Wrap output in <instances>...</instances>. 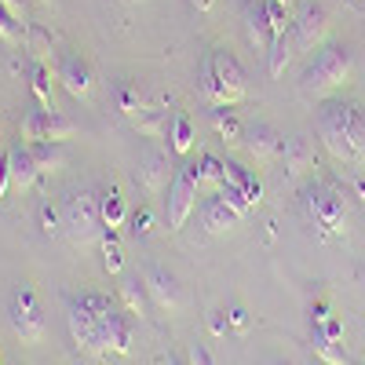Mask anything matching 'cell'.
<instances>
[{"label":"cell","instance_id":"cell-1","mask_svg":"<svg viewBox=\"0 0 365 365\" xmlns=\"http://www.w3.org/2000/svg\"><path fill=\"white\" fill-rule=\"evenodd\" d=\"M318 139L336 165L351 172H365V106L361 103L325 99L318 110Z\"/></svg>","mask_w":365,"mask_h":365},{"label":"cell","instance_id":"cell-2","mask_svg":"<svg viewBox=\"0 0 365 365\" xmlns=\"http://www.w3.org/2000/svg\"><path fill=\"white\" fill-rule=\"evenodd\" d=\"M354 77V55L347 44H322L318 55L307 63L299 77V91L307 99H318L325 103L329 96H336V91Z\"/></svg>","mask_w":365,"mask_h":365},{"label":"cell","instance_id":"cell-3","mask_svg":"<svg viewBox=\"0 0 365 365\" xmlns=\"http://www.w3.org/2000/svg\"><path fill=\"white\" fill-rule=\"evenodd\" d=\"M201 91L212 106H237L245 103L249 88H245V73H241L237 58L227 51H208L201 63Z\"/></svg>","mask_w":365,"mask_h":365},{"label":"cell","instance_id":"cell-4","mask_svg":"<svg viewBox=\"0 0 365 365\" xmlns=\"http://www.w3.org/2000/svg\"><path fill=\"white\" fill-rule=\"evenodd\" d=\"M303 208H307L311 223L318 227V234L325 241L347 234V220H351L347 197H344V190L332 187V182H311V187L303 190Z\"/></svg>","mask_w":365,"mask_h":365},{"label":"cell","instance_id":"cell-5","mask_svg":"<svg viewBox=\"0 0 365 365\" xmlns=\"http://www.w3.org/2000/svg\"><path fill=\"white\" fill-rule=\"evenodd\" d=\"M63 227L70 230L73 245H91L103 234V212H99V194L96 190H77L63 205Z\"/></svg>","mask_w":365,"mask_h":365},{"label":"cell","instance_id":"cell-6","mask_svg":"<svg viewBox=\"0 0 365 365\" xmlns=\"http://www.w3.org/2000/svg\"><path fill=\"white\" fill-rule=\"evenodd\" d=\"M201 165H182L175 168L168 182V230H182L190 220V212L197 208V187H201Z\"/></svg>","mask_w":365,"mask_h":365},{"label":"cell","instance_id":"cell-7","mask_svg":"<svg viewBox=\"0 0 365 365\" xmlns=\"http://www.w3.org/2000/svg\"><path fill=\"white\" fill-rule=\"evenodd\" d=\"M11 329L22 344H41L44 336V311H41V299L34 285H19L11 296Z\"/></svg>","mask_w":365,"mask_h":365},{"label":"cell","instance_id":"cell-8","mask_svg":"<svg viewBox=\"0 0 365 365\" xmlns=\"http://www.w3.org/2000/svg\"><path fill=\"white\" fill-rule=\"evenodd\" d=\"M66 322H70V332H73V344L91 354V358H99L106 361L113 351H110V336H106V325L99 318H91L77 299H70V311H66Z\"/></svg>","mask_w":365,"mask_h":365},{"label":"cell","instance_id":"cell-9","mask_svg":"<svg viewBox=\"0 0 365 365\" xmlns=\"http://www.w3.org/2000/svg\"><path fill=\"white\" fill-rule=\"evenodd\" d=\"M325 34H329V11L322 4H314V0H307V4L299 8L296 22H292V44H296V51L322 48Z\"/></svg>","mask_w":365,"mask_h":365},{"label":"cell","instance_id":"cell-10","mask_svg":"<svg viewBox=\"0 0 365 365\" xmlns=\"http://www.w3.org/2000/svg\"><path fill=\"white\" fill-rule=\"evenodd\" d=\"M282 135L274 132L267 120H256V125H249L245 128V139H241V146H245V154H249V161H256V165H274V161H282Z\"/></svg>","mask_w":365,"mask_h":365},{"label":"cell","instance_id":"cell-11","mask_svg":"<svg viewBox=\"0 0 365 365\" xmlns=\"http://www.w3.org/2000/svg\"><path fill=\"white\" fill-rule=\"evenodd\" d=\"M135 182L150 194V197H161L165 187L172 182V168H168V158L161 154L158 146H146L139 154V165H135Z\"/></svg>","mask_w":365,"mask_h":365},{"label":"cell","instance_id":"cell-12","mask_svg":"<svg viewBox=\"0 0 365 365\" xmlns=\"http://www.w3.org/2000/svg\"><path fill=\"white\" fill-rule=\"evenodd\" d=\"M143 285H146V296L154 299L161 311L175 314L182 307V285L175 282V274H168L165 267H146L143 270Z\"/></svg>","mask_w":365,"mask_h":365},{"label":"cell","instance_id":"cell-13","mask_svg":"<svg viewBox=\"0 0 365 365\" xmlns=\"http://www.w3.org/2000/svg\"><path fill=\"white\" fill-rule=\"evenodd\" d=\"M55 73H58V84L66 88V96H73V99H88L91 91H96V73H91V66L73 51H66L58 58Z\"/></svg>","mask_w":365,"mask_h":365},{"label":"cell","instance_id":"cell-14","mask_svg":"<svg viewBox=\"0 0 365 365\" xmlns=\"http://www.w3.org/2000/svg\"><path fill=\"white\" fill-rule=\"evenodd\" d=\"M8 172H11V182L19 190H29L34 182L41 179V165H37V158H34V146L29 143H15V146H8Z\"/></svg>","mask_w":365,"mask_h":365},{"label":"cell","instance_id":"cell-15","mask_svg":"<svg viewBox=\"0 0 365 365\" xmlns=\"http://www.w3.org/2000/svg\"><path fill=\"white\" fill-rule=\"evenodd\" d=\"M282 165H285V172H289L292 179L307 175V172L314 168V143H311L307 135H289V139L282 143Z\"/></svg>","mask_w":365,"mask_h":365},{"label":"cell","instance_id":"cell-16","mask_svg":"<svg viewBox=\"0 0 365 365\" xmlns=\"http://www.w3.org/2000/svg\"><path fill=\"white\" fill-rule=\"evenodd\" d=\"M237 212L216 194V197H208L205 205H201V223H205V230L208 234H227V230H234L237 227Z\"/></svg>","mask_w":365,"mask_h":365},{"label":"cell","instance_id":"cell-17","mask_svg":"<svg viewBox=\"0 0 365 365\" xmlns=\"http://www.w3.org/2000/svg\"><path fill=\"white\" fill-rule=\"evenodd\" d=\"M245 34H249V44H252L259 55H267V51H270L274 34H270V26H267L263 0H259V4H249V8H245Z\"/></svg>","mask_w":365,"mask_h":365},{"label":"cell","instance_id":"cell-18","mask_svg":"<svg viewBox=\"0 0 365 365\" xmlns=\"http://www.w3.org/2000/svg\"><path fill=\"white\" fill-rule=\"evenodd\" d=\"M103 325H106V336H110V351L113 354H128L132 351V314L125 307H117Z\"/></svg>","mask_w":365,"mask_h":365},{"label":"cell","instance_id":"cell-19","mask_svg":"<svg viewBox=\"0 0 365 365\" xmlns=\"http://www.w3.org/2000/svg\"><path fill=\"white\" fill-rule=\"evenodd\" d=\"M26 48L34 51V63H41V66L51 70V63H55V44H51V34H48L44 26H37V22L26 26Z\"/></svg>","mask_w":365,"mask_h":365},{"label":"cell","instance_id":"cell-20","mask_svg":"<svg viewBox=\"0 0 365 365\" xmlns=\"http://www.w3.org/2000/svg\"><path fill=\"white\" fill-rule=\"evenodd\" d=\"M212 128H216V135L227 146H241V139H245V128H241V120L230 113V106H216V110H212Z\"/></svg>","mask_w":365,"mask_h":365},{"label":"cell","instance_id":"cell-21","mask_svg":"<svg viewBox=\"0 0 365 365\" xmlns=\"http://www.w3.org/2000/svg\"><path fill=\"white\" fill-rule=\"evenodd\" d=\"M314 358H318L322 365H351L344 344H340V340H329L325 329H322L318 322H314Z\"/></svg>","mask_w":365,"mask_h":365},{"label":"cell","instance_id":"cell-22","mask_svg":"<svg viewBox=\"0 0 365 365\" xmlns=\"http://www.w3.org/2000/svg\"><path fill=\"white\" fill-rule=\"evenodd\" d=\"M292 55H296V44H292V29H289V34H282V37L270 41V51H267V70H270V77H282L285 66L292 63Z\"/></svg>","mask_w":365,"mask_h":365},{"label":"cell","instance_id":"cell-23","mask_svg":"<svg viewBox=\"0 0 365 365\" xmlns=\"http://www.w3.org/2000/svg\"><path fill=\"white\" fill-rule=\"evenodd\" d=\"M132 125H135V132H139L143 139H168L172 117H168V110H146L143 117L132 120Z\"/></svg>","mask_w":365,"mask_h":365},{"label":"cell","instance_id":"cell-24","mask_svg":"<svg viewBox=\"0 0 365 365\" xmlns=\"http://www.w3.org/2000/svg\"><path fill=\"white\" fill-rule=\"evenodd\" d=\"M117 296H120V307H125L128 314H135V318H143L146 314V285L139 282V278H125L120 282V289H117Z\"/></svg>","mask_w":365,"mask_h":365},{"label":"cell","instance_id":"cell-25","mask_svg":"<svg viewBox=\"0 0 365 365\" xmlns=\"http://www.w3.org/2000/svg\"><path fill=\"white\" fill-rule=\"evenodd\" d=\"M168 139H172V154L187 158L190 150H194V120H190L187 113H172V132H168Z\"/></svg>","mask_w":365,"mask_h":365},{"label":"cell","instance_id":"cell-26","mask_svg":"<svg viewBox=\"0 0 365 365\" xmlns=\"http://www.w3.org/2000/svg\"><path fill=\"white\" fill-rule=\"evenodd\" d=\"M19 139L22 143H48V110H29L26 120H22V128H19Z\"/></svg>","mask_w":365,"mask_h":365},{"label":"cell","instance_id":"cell-27","mask_svg":"<svg viewBox=\"0 0 365 365\" xmlns=\"http://www.w3.org/2000/svg\"><path fill=\"white\" fill-rule=\"evenodd\" d=\"M99 245H103V267H106L110 274H120V267H125V252H120V237H117V230L103 227Z\"/></svg>","mask_w":365,"mask_h":365},{"label":"cell","instance_id":"cell-28","mask_svg":"<svg viewBox=\"0 0 365 365\" xmlns=\"http://www.w3.org/2000/svg\"><path fill=\"white\" fill-rule=\"evenodd\" d=\"M73 299L81 303V307H84L91 318H99V322H106V318L120 307L117 299H110V296H103V292H81V296H73Z\"/></svg>","mask_w":365,"mask_h":365},{"label":"cell","instance_id":"cell-29","mask_svg":"<svg viewBox=\"0 0 365 365\" xmlns=\"http://www.w3.org/2000/svg\"><path fill=\"white\" fill-rule=\"evenodd\" d=\"M99 212H103V227L117 230L120 223H125V197H120L117 190L99 194Z\"/></svg>","mask_w":365,"mask_h":365},{"label":"cell","instance_id":"cell-30","mask_svg":"<svg viewBox=\"0 0 365 365\" xmlns=\"http://www.w3.org/2000/svg\"><path fill=\"white\" fill-rule=\"evenodd\" d=\"M117 110L125 113L128 120H135V117H143L146 110H154V106H150V103H146V99L139 96L135 88H128V84H120V88H117Z\"/></svg>","mask_w":365,"mask_h":365},{"label":"cell","instance_id":"cell-31","mask_svg":"<svg viewBox=\"0 0 365 365\" xmlns=\"http://www.w3.org/2000/svg\"><path fill=\"white\" fill-rule=\"evenodd\" d=\"M34 158L41 165V172H58L66 165V154H63V143H34Z\"/></svg>","mask_w":365,"mask_h":365},{"label":"cell","instance_id":"cell-32","mask_svg":"<svg viewBox=\"0 0 365 365\" xmlns=\"http://www.w3.org/2000/svg\"><path fill=\"white\" fill-rule=\"evenodd\" d=\"M263 11H267V26H270V34L274 37H282L292 29V19H289V8L278 4V0H263Z\"/></svg>","mask_w":365,"mask_h":365},{"label":"cell","instance_id":"cell-33","mask_svg":"<svg viewBox=\"0 0 365 365\" xmlns=\"http://www.w3.org/2000/svg\"><path fill=\"white\" fill-rule=\"evenodd\" d=\"M34 96H37V103H41V110H55V99H51V70L48 66H34Z\"/></svg>","mask_w":365,"mask_h":365},{"label":"cell","instance_id":"cell-34","mask_svg":"<svg viewBox=\"0 0 365 365\" xmlns=\"http://www.w3.org/2000/svg\"><path fill=\"white\" fill-rule=\"evenodd\" d=\"M73 132H77V125H73L70 117H63L58 110H48V139L51 143H66Z\"/></svg>","mask_w":365,"mask_h":365},{"label":"cell","instance_id":"cell-35","mask_svg":"<svg viewBox=\"0 0 365 365\" xmlns=\"http://www.w3.org/2000/svg\"><path fill=\"white\" fill-rule=\"evenodd\" d=\"M220 197L237 212V216H249V212H252V201L245 197V190H241V187H234V182H223V187H220Z\"/></svg>","mask_w":365,"mask_h":365},{"label":"cell","instance_id":"cell-36","mask_svg":"<svg viewBox=\"0 0 365 365\" xmlns=\"http://www.w3.org/2000/svg\"><path fill=\"white\" fill-rule=\"evenodd\" d=\"M201 179H205V182H216V187H223V182H227V165H223L220 158L205 154V158H201Z\"/></svg>","mask_w":365,"mask_h":365},{"label":"cell","instance_id":"cell-37","mask_svg":"<svg viewBox=\"0 0 365 365\" xmlns=\"http://www.w3.org/2000/svg\"><path fill=\"white\" fill-rule=\"evenodd\" d=\"M19 26H22V22H15V19L8 15V8L0 4V41H4V44H19V37H22Z\"/></svg>","mask_w":365,"mask_h":365},{"label":"cell","instance_id":"cell-38","mask_svg":"<svg viewBox=\"0 0 365 365\" xmlns=\"http://www.w3.org/2000/svg\"><path fill=\"white\" fill-rule=\"evenodd\" d=\"M150 230H154V212L150 208H139L132 216V237H146Z\"/></svg>","mask_w":365,"mask_h":365},{"label":"cell","instance_id":"cell-39","mask_svg":"<svg viewBox=\"0 0 365 365\" xmlns=\"http://www.w3.org/2000/svg\"><path fill=\"white\" fill-rule=\"evenodd\" d=\"M208 332H212L216 340H223L227 332H230V314H227V311H212V314H208Z\"/></svg>","mask_w":365,"mask_h":365},{"label":"cell","instance_id":"cell-40","mask_svg":"<svg viewBox=\"0 0 365 365\" xmlns=\"http://www.w3.org/2000/svg\"><path fill=\"white\" fill-rule=\"evenodd\" d=\"M41 230H44L48 237H55V234H58V212H55L48 201L41 205Z\"/></svg>","mask_w":365,"mask_h":365},{"label":"cell","instance_id":"cell-41","mask_svg":"<svg viewBox=\"0 0 365 365\" xmlns=\"http://www.w3.org/2000/svg\"><path fill=\"white\" fill-rule=\"evenodd\" d=\"M187 365H216V361H212V351H208L205 344H190V351H187Z\"/></svg>","mask_w":365,"mask_h":365},{"label":"cell","instance_id":"cell-42","mask_svg":"<svg viewBox=\"0 0 365 365\" xmlns=\"http://www.w3.org/2000/svg\"><path fill=\"white\" fill-rule=\"evenodd\" d=\"M227 314H230V329H234V332H245V329H249V311H245V307H230Z\"/></svg>","mask_w":365,"mask_h":365},{"label":"cell","instance_id":"cell-43","mask_svg":"<svg viewBox=\"0 0 365 365\" xmlns=\"http://www.w3.org/2000/svg\"><path fill=\"white\" fill-rule=\"evenodd\" d=\"M0 4L8 8V15H11L15 22H26V11H29V4H26V0H0Z\"/></svg>","mask_w":365,"mask_h":365},{"label":"cell","instance_id":"cell-44","mask_svg":"<svg viewBox=\"0 0 365 365\" xmlns=\"http://www.w3.org/2000/svg\"><path fill=\"white\" fill-rule=\"evenodd\" d=\"M8 187H11V172H8V158H0V201H4Z\"/></svg>","mask_w":365,"mask_h":365},{"label":"cell","instance_id":"cell-45","mask_svg":"<svg viewBox=\"0 0 365 365\" xmlns=\"http://www.w3.org/2000/svg\"><path fill=\"white\" fill-rule=\"evenodd\" d=\"M190 8H194V11H201V15H208L212 8H216V0H190Z\"/></svg>","mask_w":365,"mask_h":365},{"label":"cell","instance_id":"cell-46","mask_svg":"<svg viewBox=\"0 0 365 365\" xmlns=\"http://www.w3.org/2000/svg\"><path fill=\"white\" fill-rule=\"evenodd\" d=\"M165 365H182V361H179V358H168V361H165Z\"/></svg>","mask_w":365,"mask_h":365},{"label":"cell","instance_id":"cell-47","mask_svg":"<svg viewBox=\"0 0 365 365\" xmlns=\"http://www.w3.org/2000/svg\"><path fill=\"white\" fill-rule=\"evenodd\" d=\"M278 4H285V8H292V4H296V0H278Z\"/></svg>","mask_w":365,"mask_h":365},{"label":"cell","instance_id":"cell-48","mask_svg":"<svg viewBox=\"0 0 365 365\" xmlns=\"http://www.w3.org/2000/svg\"><path fill=\"white\" fill-rule=\"evenodd\" d=\"M125 4H143V0H125Z\"/></svg>","mask_w":365,"mask_h":365},{"label":"cell","instance_id":"cell-49","mask_svg":"<svg viewBox=\"0 0 365 365\" xmlns=\"http://www.w3.org/2000/svg\"><path fill=\"white\" fill-rule=\"evenodd\" d=\"M37 4H48V8H51V0H37Z\"/></svg>","mask_w":365,"mask_h":365},{"label":"cell","instance_id":"cell-50","mask_svg":"<svg viewBox=\"0 0 365 365\" xmlns=\"http://www.w3.org/2000/svg\"><path fill=\"white\" fill-rule=\"evenodd\" d=\"M270 365H289V361H270Z\"/></svg>","mask_w":365,"mask_h":365},{"label":"cell","instance_id":"cell-51","mask_svg":"<svg viewBox=\"0 0 365 365\" xmlns=\"http://www.w3.org/2000/svg\"><path fill=\"white\" fill-rule=\"evenodd\" d=\"M361 4H365V0H361Z\"/></svg>","mask_w":365,"mask_h":365}]
</instances>
